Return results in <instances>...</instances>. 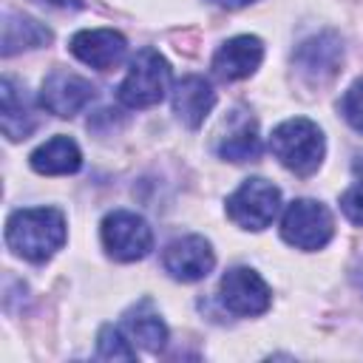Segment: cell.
<instances>
[{
  "label": "cell",
  "mask_w": 363,
  "mask_h": 363,
  "mask_svg": "<svg viewBox=\"0 0 363 363\" xmlns=\"http://www.w3.org/2000/svg\"><path fill=\"white\" fill-rule=\"evenodd\" d=\"M65 235V216L57 207H23L14 210L6 221L9 250L31 264H45L54 258L57 250H62Z\"/></svg>",
  "instance_id": "6da1fadb"
},
{
  "label": "cell",
  "mask_w": 363,
  "mask_h": 363,
  "mask_svg": "<svg viewBox=\"0 0 363 363\" xmlns=\"http://www.w3.org/2000/svg\"><path fill=\"white\" fill-rule=\"evenodd\" d=\"M269 150L295 176H312L323 162L326 139H323V130L312 119L295 116V119L281 122L272 130Z\"/></svg>",
  "instance_id": "7a4b0ae2"
},
{
  "label": "cell",
  "mask_w": 363,
  "mask_h": 363,
  "mask_svg": "<svg viewBox=\"0 0 363 363\" xmlns=\"http://www.w3.org/2000/svg\"><path fill=\"white\" fill-rule=\"evenodd\" d=\"M170 88V65L156 48H142L128 65L125 79L116 88V96L128 108H150L164 99Z\"/></svg>",
  "instance_id": "3957f363"
},
{
  "label": "cell",
  "mask_w": 363,
  "mask_h": 363,
  "mask_svg": "<svg viewBox=\"0 0 363 363\" xmlns=\"http://www.w3.org/2000/svg\"><path fill=\"white\" fill-rule=\"evenodd\" d=\"M335 235V218L326 204L315 199H295L281 216V238L303 252L320 250Z\"/></svg>",
  "instance_id": "277c9868"
},
{
  "label": "cell",
  "mask_w": 363,
  "mask_h": 363,
  "mask_svg": "<svg viewBox=\"0 0 363 363\" xmlns=\"http://www.w3.org/2000/svg\"><path fill=\"white\" fill-rule=\"evenodd\" d=\"M281 210V190L261 179V176H252L247 182H241L230 196H227V216L230 221H235L241 230H264L275 221Z\"/></svg>",
  "instance_id": "5b68a950"
},
{
  "label": "cell",
  "mask_w": 363,
  "mask_h": 363,
  "mask_svg": "<svg viewBox=\"0 0 363 363\" xmlns=\"http://www.w3.org/2000/svg\"><path fill=\"white\" fill-rule=\"evenodd\" d=\"M99 238L105 252L113 261H142L153 250V230L150 224L130 210H113L102 218Z\"/></svg>",
  "instance_id": "8992f818"
},
{
  "label": "cell",
  "mask_w": 363,
  "mask_h": 363,
  "mask_svg": "<svg viewBox=\"0 0 363 363\" xmlns=\"http://www.w3.org/2000/svg\"><path fill=\"white\" fill-rule=\"evenodd\" d=\"M292 65L309 85L332 82L343 68V43L335 31H318L292 51Z\"/></svg>",
  "instance_id": "52a82bcc"
},
{
  "label": "cell",
  "mask_w": 363,
  "mask_h": 363,
  "mask_svg": "<svg viewBox=\"0 0 363 363\" xmlns=\"http://www.w3.org/2000/svg\"><path fill=\"white\" fill-rule=\"evenodd\" d=\"M218 298L224 303V309H230L233 315H264L272 303V289L267 286V281L250 269V267H233L221 275L218 284Z\"/></svg>",
  "instance_id": "ba28073f"
},
{
  "label": "cell",
  "mask_w": 363,
  "mask_h": 363,
  "mask_svg": "<svg viewBox=\"0 0 363 363\" xmlns=\"http://www.w3.org/2000/svg\"><path fill=\"white\" fill-rule=\"evenodd\" d=\"M94 96H96V88L85 77L65 68H54L40 85V105L48 113L62 119H71L79 111H85L94 102Z\"/></svg>",
  "instance_id": "9c48e42d"
},
{
  "label": "cell",
  "mask_w": 363,
  "mask_h": 363,
  "mask_svg": "<svg viewBox=\"0 0 363 363\" xmlns=\"http://www.w3.org/2000/svg\"><path fill=\"white\" fill-rule=\"evenodd\" d=\"M162 267L173 281L193 284V281H201L213 272L216 252L204 235H182L164 247Z\"/></svg>",
  "instance_id": "30bf717a"
},
{
  "label": "cell",
  "mask_w": 363,
  "mask_h": 363,
  "mask_svg": "<svg viewBox=\"0 0 363 363\" xmlns=\"http://www.w3.org/2000/svg\"><path fill=\"white\" fill-rule=\"evenodd\" d=\"M68 48L79 62H85L96 71H111L125 60L128 40L113 28H85L71 37Z\"/></svg>",
  "instance_id": "8fae6325"
},
{
  "label": "cell",
  "mask_w": 363,
  "mask_h": 363,
  "mask_svg": "<svg viewBox=\"0 0 363 363\" xmlns=\"http://www.w3.org/2000/svg\"><path fill=\"white\" fill-rule=\"evenodd\" d=\"M261 60H264V43L255 34H238L216 48L210 65L221 82H235V79L252 77Z\"/></svg>",
  "instance_id": "7c38bea8"
},
{
  "label": "cell",
  "mask_w": 363,
  "mask_h": 363,
  "mask_svg": "<svg viewBox=\"0 0 363 363\" xmlns=\"http://www.w3.org/2000/svg\"><path fill=\"white\" fill-rule=\"evenodd\" d=\"M170 102H173V113L179 116L182 125L199 128L207 119V113L213 111V105H216V91L204 77L187 74L173 85Z\"/></svg>",
  "instance_id": "4fadbf2b"
},
{
  "label": "cell",
  "mask_w": 363,
  "mask_h": 363,
  "mask_svg": "<svg viewBox=\"0 0 363 363\" xmlns=\"http://www.w3.org/2000/svg\"><path fill=\"white\" fill-rule=\"evenodd\" d=\"M0 128H3L6 139H11V142L31 136V130L37 128L34 105H31L26 88L17 85L11 77H3V82H0Z\"/></svg>",
  "instance_id": "5bb4252c"
},
{
  "label": "cell",
  "mask_w": 363,
  "mask_h": 363,
  "mask_svg": "<svg viewBox=\"0 0 363 363\" xmlns=\"http://www.w3.org/2000/svg\"><path fill=\"white\" fill-rule=\"evenodd\" d=\"M218 156L227 162H252L261 153V136H258V122L244 113L235 111L227 122V133H221L218 145H216Z\"/></svg>",
  "instance_id": "9a60e30c"
},
{
  "label": "cell",
  "mask_w": 363,
  "mask_h": 363,
  "mask_svg": "<svg viewBox=\"0 0 363 363\" xmlns=\"http://www.w3.org/2000/svg\"><path fill=\"white\" fill-rule=\"evenodd\" d=\"M28 164H31V170H37L43 176H68V173L79 170L82 153L71 136H54V139L43 142L28 156Z\"/></svg>",
  "instance_id": "2e32d148"
},
{
  "label": "cell",
  "mask_w": 363,
  "mask_h": 363,
  "mask_svg": "<svg viewBox=\"0 0 363 363\" xmlns=\"http://www.w3.org/2000/svg\"><path fill=\"white\" fill-rule=\"evenodd\" d=\"M54 40L51 28L34 17H26V14H17V11H9L3 17V57H14L20 51H28V48H43Z\"/></svg>",
  "instance_id": "e0dca14e"
},
{
  "label": "cell",
  "mask_w": 363,
  "mask_h": 363,
  "mask_svg": "<svg viewBox=\"0 0 363 363\" xmlns=\"http://www.w3.org/2000/svg\"><path fill=\"white\" fill-rule=\"evenodd\" d=\"M122 329L128 332V337L133 343H139L147 352H162L167 343V326L164 320L153 312L150 301H142L139 306H133L125 318H122Z\"/></svg>",
  "instance_id": "ac0fdd59"
},
{
  "label": "cell",
  "mask_w": 363,
  "mask_h": 363,
  "mask_svg": "<svg viewBox=\"0 0 363 363\" xmlns=\"http://www.w3.org/2000/svg\"><path fill=\"white\" fill-rule=\"evenodd\" d=\"M96 354L102 360H136V346L122 326L105 323L96 335Z\"/></svg>",
  "instance_id": "d6986e66"
},
{
  "label": "cell",
  "mask_w": 363,
  "mask_h": 363,
  "mask_svg": "<svg viewBox=\"0 0 363 363\" xmlns=\"http://www.w3.org/2000/svg\"><path fill=\"white\" fill-rule=\"evenodd\" d=\"M337 108H340L343 119H346L357 133H363V79L352 82V85L343 91Z\"/></svg>",
  "instance_id": "ffe728a7"
},
{
  "label": "cell",
  "mask_w": 363,
  "mask_h": 363,
  "mask_svg": "<svg viewBox=\"0 0 363 363\" xmlns=\"http://www.w3.org/2000/svg\"><path fill=\"white\" fill-rule=\"evenodd\" d=\"M340 210L352 224L363 227V179L354 182L343 196H340Z\"/></svg>",
  "instance_id": "44dd1931"
},
{
  "label": "cell",
  "mask_w": 363,
  "mask_h": 363,
  "mask_svg": "<svg viewBox=\"0 0 363 363\" xmlns=\"http://www.w3.org/2000/svg\"><path fill=\"white\" fill-rule=\"evenodd\" d=\"M34 3H43V6H51V9H71V11L85 6V0H34Z\"/></svg>",
  "instance_id": "7402d4cb"
},
{
  "label": "cell",
  "mask_w": 363,
  "mask_h": 363,
  "mask_svg": "<svg viewBox=\"0 0 363 363\" xmlns=\"http://www.w3.org/2000/svg\"><path fill=\"white\" fill-rule=\"evenodd\" d=\"M207 3H213V6H218V9H244V6H250V3H255V0H207Z\"/></svg>",
  "instance_id": "603a6c76"
},
{
  "label": "cell",
  "mask_w": 363,
  "mask_h": 363,
  "mask_svg": "<svg viewBox=\"0 0 363 363\" xmlns=\"http://www.w3.org/2000/svg\"><path fill=\"white\" fill-rule=\"evenodd\" d=\"M357 278H360V286H363V267H360V275Z\"/></svg>",
  "instance_id": "cb8c5ba5"
}]
</instances>
